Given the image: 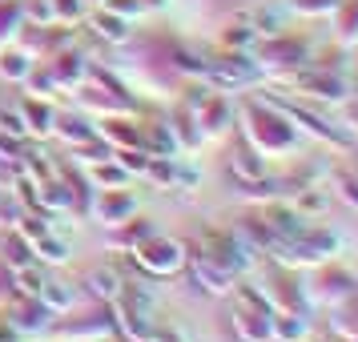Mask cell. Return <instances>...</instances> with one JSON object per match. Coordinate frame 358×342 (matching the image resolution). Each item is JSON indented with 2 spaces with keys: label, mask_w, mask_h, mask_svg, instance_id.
I'll return each instance as SVG.
<instances>
[{
  "label": "cell",
  "mask_w": 358,
  "mask_h": 342,
  "mask_svg": "<svg viewBox=\"0 0 358 342\" xmlns=\"http://www.w3.org/2000/svg\"><path fill=\"white\" fill-rule=\"evenodd\" d=\"M242 137L262 157H286L298 149V125L278 109L274 101H250L242 109Z\"/></svg>",
  "instance_id": "1"
},
{
  "label": "cell",
  "mask_w": 358,
  "mask_h": 342,
  "mask_svg": "<svg viewBox=\"0 0 358 342\" xmlns=\"http://www.w3.org/2000/svg\"><path fill=\"white\" fill-rule=\"evenodd\" d=\"M185 258H189V245L178 242V238H162V234H153L145 245L133 250V266L145 278L178 274V270H185Z\"/></svg>",
  "instance_id": "2"
},
{
  "label": "cell",
  "mask_w": 358,
  "mask_h": 342,
  "mask_svg": "<svg viewBox=\"0 0 358 342\" xmlns=\"http://www.w3.org/2000/svg\"><path fill=\"white\" fill-rule=\"evenodd\" d=\"M185 266H189L194 282H197V286H201L206 294H217V298H226V294H234V286H238V274H234V270H226V266H222L217 258H210L201 245H194V250H189Z\"/></svg>",
  "instance_id": "3"
},
{
  "label": "cell",
  "mask_w": 358,
  "mask_h": 342,
  "mask_svg": "<svg viewBox=\"0 0 358 342\" xmlns=\"http://www.w3.org/2000/svg\"><path fill=\"white\" fill-rule=\"evenodd\" d=\"M282 81L298 89L302 97H314L322 101V105H342L346 101V81H342L338 73L330 77L326 69H306V73H290V77H282Z\"/></svg>",
  "instance_id": "4"
},
{
  "label": "cell",
  "mask_w": 358,
  "mask_h": 342,
  "mask_svg": "<svg viewBox=\"0 0 358 342\" xmlns=\"http://www.w3.org/2000/svg\"><path fill=\"white\" fill-rule=\"evenodd\" d=\"M282 113L290 117L294 125H302L306 133H314V137H322V141H334V145H355V133L342 129V125H334V121H326L322 113H314V109H306V105H290V101H274Z\"/></svg>",
  "instance_id": "5"
},
{
  "label": "cell",
  "mask_w": 358,
  "mask_h": 342,
  "mask_svg": "<svg viewBox=\"0 0 358 342\" xmlns=\"http://www.w3.org/2000/svg\"><path fill=\"white\" fill-rule=\"evenodd\" d=\"M93 218H97L101 226H121V222H129L133 213H137V197L121 185V190H101L97 197H93Z\"/></svg>",
  "instance_id": "6"
},
{
  "label": "cell",
  "mask_w": 358,
  "mask_h": 342,
  "mask_svg": "<svg viewBox=\"0 0 358 342\" xmlns=\"http://www.w3.org/2000/svg\"><path fill=\"white\" fill-rule=\"evenodd\" d=\"M286 65H290V69H294V65H306V45H302L298 36H286V33L266 36L258 69L266 73V69H286Z\"/></svg>",
  "instance_id": "7"
},
{
  "label": "cell",
  "mask_w": 358,
  "mask_h": 342,
  "mask_svg": "<svg viewBox=\"0 0 358 342\" xmlns=\"http://www.w3.org/2000/svg\"><path fill=\"white\" fill-rule=\"evenodd\" d=\"M52 314L41 298H20L17 306H13V314H8V326L13 330H20V334H36V330H45V326H52Z\"/></svg>",
  "instance_id": "8"
},
{
  "label": "cell",
  "mask_w": 358,
  "mask_h": 342,
  "mask_svg": "<svg viewBox=\"0 0 358 342\" xmlns=\"http://www.w3.org/2000/svg\"><path fill=\"white\" fill-rule=\"evenodd\" d=\"M49 73L57 89H81L93 73H89V61H85L81 52H57V61H49Z\"/></svg>",
  "instance_id": "9"
},
{
  "label": "cell",
  "mask_w": 358,
  "mask_h": 342,
  "mask_svg": "<svg viewBox=\"0 0 358 342\" xmlns=\"http://www.w3.org/2000/svg\"><path fill=\"white\" fill-rule=\"evenodd\" d=\"M229 173L242 181V185H245V181H258V178H266V157H262L258 149L242 137V141H238V149L229 153Z\"/></svg>",
  "instance_id": "10"
},
{
  "label": "cell",
  "mask_w": 358,
  "mask_h": 342,
  "mask_svg": "<svg viewBox=\"0 0 358 342\" xmlns=\"http://www.w3.org/2000/svg\"><path fill=\"white\" fill-rule=\"evenodd\" d=\"M121 290H125V278L117 274V270L97 266V270L85 274V294L97 298V302H113V298H121Z\"/></svg>",
  "instance_id": "11"
},
{
  "label": "cell",
  "mask_w": 358,
  "mask_h": 342,
  "mask_svg": "<svg viewBox=\"0 0 358 342\" xmlns=\"http://www.w3.org/2000/svg\"><path fill=\"white\" fill-rule=\"evenodd\" d=\"M89 29H93L101 41H109V45H125V41L133 36V20L117 17V13H109V8H101V13L89 17Z\"/></svg>",
  "instance_id": "12"
},
{
  "label": "cell",
  "mask_w": 358,
  "mask_h": 342,
  "mask_svg": "<svg viewBox=\"0 0 358 342\" xmlns=\"http://www.w3.org/2000/svg\"><path fill=\"white\" fill-rule=\"evenodd\" d=\"M36 298H41L52 314H65V310H73V302H77V290H73V282H61V278L45 274V282H41V294H36Z\"/></svg>",
  "instance_id": "13"
},
{
  "label": "cell",
  "mask_w": 358,
  "mask_h": 342,
  "mask_svg": "<svg viewBox=\"0 0 358 342\" xmlns=\"http://www.w3.org/2000/svg\"><path fill=\"white\" fill-rule=\"evenodd\" d=\"M0 262H4V266H8L13 274H20V270H29V266L36 262L33 242H24V238H20L17 229H13V234L4 238V245H0Z\"/></svg>",
  "instance_id": "14"
},
{
  "label": "cell",
  "mask_w": 358,
  "mask_h": 342,
  "mask_svg": "<svg viewBox=\"0 0 358 342\" xmlns=\"http://www.w3.org/2000/svg\"><path fill=\"white\" fill-rule=\"evenodd\" d=\"M52 133H57V137H65L69 145L77 149V145H85V141H93V137H97V125H93V121H85L81 113H77V117L65 113V117H57Z\"/></svg>",
  "instance_id": "15"
},
{
  "label": "cell",
  "mask_w": 358,
  "mask_h": 342,
  "mask_svg": "<svg viewBox=\"0 0 358 342\" xmlns=\"http://www.w3.org/2000/svg\"><path fill=\"white\" fill-rule=\"evenodd\" d=\"M20 117H24V125H29V137L33 133H52V125H57V113H52V105L49 101H36V97H29L24 105H20Z\"/></svg>",
  "instance_id": "16"
},
{
  "label": "cell",
  "mask_w": 358,
  "mask_h": 342,
  "mask_svg": "<svg viewBox=\"0 0 358 342\" xmlns=\"http://www.w3.org/2000/svg\"><path fill=\"white\" fill-rule=\"evenodd\" d=\"M33 69H36V61L24 49H0V77H4V81L24 85Z\"/></svg>",
  "instance_id": "17"
},
{
  "label": "cell",
  "mask_w": 358,
  "mask_h": 342,
  "mask_svg": "<svg viewBox=\"0 0 358 342\" xmlns=\"http://www.w3.org/2000/svg\"><path fill=\"white\" fill-rule=\"evenodd\" d=\"M274 342H302L306 339V318L298 314V310H274Z\"/></svg>",
  "instance_id": "18"
},
{
  "label": "cell",
  "mask_w": 358,
  "mask_h": 342,
  "mask_svg": "<svg viewBox=\"0 0 358 342\" xmlns=\"http://www.w3.org/2000/svg\"><path fill=\"white\" fill-rule=\"evenodd\" d=\"M89 181H93V190H121V185L129 181V173L121 169V162H117V157H109V162L89 165Z\"/></svg>",
  "instance_id": "19"
},
{
  "label": "cell",
  "mask_w": 358,
  "mask_h": 342,
  "mask_svg": "<svg viewBox=\"0 0 358 342\" xmlns=\"http://www.w3.org/2000/svg\"><path fill=\"white\" fill-rule=\"evenodd\" d=\"M153 234H157V229H153V222H145V218H137V222H133V218H129V222H121V226H117L113 242L121 245V250H129V254H133V250H137V245H145Z\"/></svg>",
  "instance_id": "20"
},
{
  "label": "cell",
  "mask_w": 358,
  "mask_h": 342,
  "mask_svg": "<svg viewBox=\"0 0 358 342\" xmlns=\"http://www.w3.org/2000/svg\"><path fill=\"white\" fill-rule=\"evenodd\" d=\"M33 254H36V266H65L73 250H69L65 238H57V234L49 229V234H45V238L33 245Z\"/></svg>",
  "instance_id": "21"
},
{
  "label": "cell",
  "mask_w": 358,
  "mask_h": 342,
  "mask_svg": "<svg viewBox=\"0 0 358 342\" xmlns=\"http://www.w3.org/2000/svg\"><path fill=\"white\" fill-rule=\"evenodd\" d=\"M334 17H338V45H358V0H338V8H334Z\"/></svg>",
  "instance_id": "22"
},
{
  "label": "cell",
  "mask_w": 358,
  "mask_h": 342,
  "mask_svg": "<svg viewBox=\"0 0 358 342\" xmlns=\"http://www.w3.org/2000/svg\"><path fill=\"white\" fill-rule=\"evenodd\" d=\"M24 29V4L20 0H0V45L13 41Z\"/></svg>",
  "instance_id": "23"
},
{
  "label": "cell",
  "mask_w": 358,
  "mask_h": 342,
  "mask_svg": "<svg viewBox=\"0 0 358 342\" xmlns=\"http://www.w3.org/2000/svg\"><path fill=\"white\" fill-rule=\"evenodd\" d=\"M262 36L245 24V20H238V24H229L226 29V49H234V52H245V49H254Z\"/></svg>",
  "instance_id": "24"
},
{
  "label": "cell",
  "mask_w": 358,
  "mask_h": 342,
  "mask_svg": "<svg viewBox=\"0 0 358 342\" xmlns=\"http://www.w3.org/2000/svg\"><path fill=\"white\" fill-rule=\"evenodd\" d=\"M0 137H13V141H29V125H24L20 109H13V113H0Z\"/></svg>",
  "instance_id": "25"
},
{
  "label": "cell",
  "mask_w": 358,
  "mask_h": 342,
  "mask_svg": "<svg viewBox=\"0 0 358 342\" xmlns=\"http://www.w3.org/2000/svg\"><path fill=\"white\" fill-rule=\"evenodd\" d=\"M290 8L302 17H330L338 8V0H290Z\"/></svg>",
  "instance_id": "26"
},
{
  "label": "cell",
  "mask_w": 358,
  "mask_h": 342,
  "mask_svg": "<svg viewBox=\"0 0 358 342\" xmlns=\"http://www.w3.org/2000/svg\"><path fill=\"white\" fill-rule=\"evenodd\" d=\"M334 185H338V197H342V201L358 210V173H346V169H338V173H334Z\"/></svg>",
  "instance_id": "27"
},
{
  "label": "cell",
  "mask_w": 358,
  "mask_h": 342,
  "mask_svg": "<svg viewBox=\"0 0 358 342\" xmlns=\"http://www.w3.org/2000/svg\"><path fill=\"white\" fill-rule=\"evenodd\" d=\"M105 8L117 13V17L133 20V17H141V13H145V0H105Z\"/></svg>",
  "instance_id": "28"
},
{
  "label": "cell",
  "mask_w": 358,
  "mask_h": 342,
  "mask_svg": "<svg viewBox=\"0 0 358 342\" xmlns=\"http://www.w3.org/2000/svg\"><path fill=\"white\" fill-rule=\"evenodd\" d=\"M52 8H57V20L65 24V20H77L85 13V0H52Z\"/></svg>",
  "instance_id": "29"
},
{
  "label": "cell",
  "mask_w": 358,
  "mask_h": 342,
  "mask_svg": "<svg viewBox=\"0 0 358 342\" xmlns=\"http://www.w3.org/2000/svg\"><path fill=\"white\" fill-rule=\"evenodd\" d=\"M145 342H189V339L181 334L178 326H169V330H153V334H149Z\"/></svg>",
  "instance_id": "30"
},
{
  "label": "cell",
  "mask_w": 358,
  "mask_h": 342,
  "mask_svg": "<svg viewBox=\"0 0 358 342\" xmlns=\"http://www.w3.org/2000/svg\"><path fill=\"white\" fill-rule=\"evenodd\" d=\"M330 342H338V339H330Z\"/></svg>",
  "instance_id": "31"
},
{
  "label": "cell",
  "mask_w": 358,
  "mask_h": 342,
  "mask_svg": "<svg viewBox=\"0 0 358 342\" xmlns=\"http://www.w3.org/2000/svg\"><path fill=\"white\" fill-rule=\"evenodd\" d=\"M0 169H4V165H0Z\"/></svg>",
  "instance_id": "32"
},
{
  "label": "cell",
  "mask_w": 358,
  "mask_h": 342,
  "mask_svg": "<svg viewBox=\"0 0 358 342\" xmlns=\"http://www.w3.org/2000/svg\"><path fill=\"white\" fill-rule=\"evenodd\" d=\"M101 4H105V0H101Z\"/></svg>",
  "instance_id": "33"
}]
</instances>
